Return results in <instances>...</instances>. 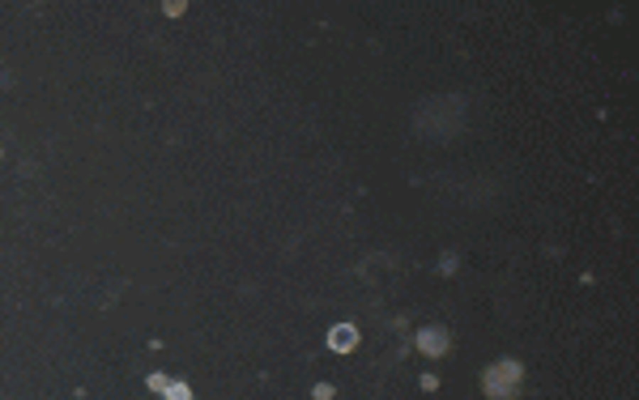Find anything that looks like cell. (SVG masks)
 Masks as SVG:
<instances>
[{
	"instance_id": "1",
	"label": "cell",
	"mask_w": 639,
	"mask_h": 400,
	"mask_svg": "<svg viewBox=\"0 0 639 400\" xmlns=\"http://www.w3.org/2000/svg\"><path fill=\"white\" fill-rule=\"evenodd\" d=\"M520 379H525V367L520 362H495V367H486V375H482V392L490 400H516L520 396Z\"/></svg>"
},
{
	"instance_id": "2",
	"label": "cell",
	"mask_w": 639,
	"mask_h": 400,
	"mask_svg": "<svg viewBox=\"0 0 639 400\" xmlns=\"http://www.w3.org/2000/svg\"><path fill=\"white\" fill-rule=\"evenodd\" d=\"M418 350H422L426 358H444V354L452 350L448 328H435V324H431V328H422V333H418Z\"/></svg>"
},
{
	"instance_id": "3",
	"label": "cell",
	"mask_w": 639,
	"mask_h": 400,
	"mask_svg": "<svg viewBox=\"0 0 639 400\" xmlns=\"http://www.w3.org/2000/svg\"><path fill=\"white\" fill-rule=\"evenodd\" d=\"M354 345H358V328L354 324H333L328 328V350L333 354H350Z\"/></svg>"
},
{
	"instance_id": "4",
	"label": "cell",
	"mask_w": 639,
	"mask_h": 400,
	"mask_svg": "<svg viewBox=\"0 0 639 400\" xmlns=\"http://www.w3.org/2000/svg\"><path fill=\"white\" fill-rule=\"evenodd\" d=\"M166 400H192V388L188 384H166V392H162Z\"/></svg>"
},
{
	"instance_id": "5",
	"label": "cell",
	"mask_w": 639,
	"mask_h": 400,
	"mask_svg": "<svg viewBox=\"0 0 639 400\" xmlns=\"http://www.w3.org/2000/svg\"><path fill=\"white\" fill-rule=\"evenodd\" d=\"M166 384H171L166 375H149V392H166Z\"/></svg>"
},
{
	"instance_id": "6",
	"label": "cell",
	"mask_w": 639,
	"mask_h": 400,
	"mask_svg": "<svg viewBox=\"0 0 639 400\" xmlns=\"http://www.w3.org/2000/svg\"><path fill=\"white\" fill-rule=\"evenodd\" d=\"M316 400H333V384H316V392H311Z\"/></svg>"
}]
</instances>
